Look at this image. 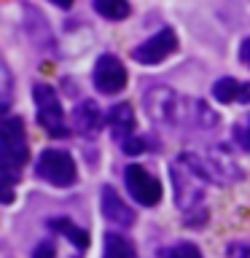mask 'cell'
<instances>
[{
    "instance_id": "1",
    "label": "cell",
    "mask_w": 250,
    "mask_h": 258,
    "mask_svg": "<svg viewBox=\"0 0 250 258\" xmlns=\"http://www.w3.org/2000/svg\"><path fill=\"white\" fill-rule=\"evenodd\" d=\"M145 110L159 124H194L199 129H210L218 124V113H213L199 100H183L167 86H153L145 92Z\"/></svg>"
},
{
    "instance_id": "2",
    "label": "cell",
    "mask_w": 250,
    "mask_h": 258,
    "mask_svg": "<svg viewBox=\"0 0 250 258\" xmlns=\"http://www.w3.org/2000/svg\"><path fill=\"white\" fill-rule=\"evenodd\" d=\"M30 159L24 121L19 116H6L0 124V175H3V202H11L14 185L19 180L22 167Z\"/></svg>"
},
{
    "instance_id": "3",
    "label": "cell",
    "mask_w": 250,
    "mask_h": 258,
    "mask_svg": "<svg viewBox=\"0 0 250 258\" xmlns=\"http://www.w3.org/2000/svg\"><path fill=\"white\" fill-rule=\"evenodd\" d=\"M169 177H172L177 207L185 210V215H199L202 221H207V210L202 207V199H205V185L210 180L199 172V167L189 159V153H183L172 161Z\"/></svg>"
},
{
    "instance_id": "4",
    "label": "cell",
    "mask_w": 250,
    "mask_h": 258,
    "mask_svg": "<svg viewBox=\"0 0 250 258\" xmlns=\"http://www.w3.org/2000/svg\"><path fill=\"white\" fill-rule=\"evenodd\" d=\"M32 100H35V113H38V124L46 129L51 137H65L70 132L65 124V110L59 102V94L54 92V86L48 84H35L32 86Z\"/></svg>"
},
{
    "instance_id": "5",
    "label": "cell",
    "mask_w": 250,
    "mask_h": 258,
    "mask_svg": "<svg viewBox=\"0 0 250 258\" xmlns=\"http://www.w3.org/2000/svg\"><path fill=\"white\" fill-rule=\"evenodd\" d=\"M35 175L40 180L56 185V188H68L78 180V169H76V161L68 151H59V148H46L40 153L38 164H35Z\"/></svg>"
},
{
    "instance_id": "6",
    "label": "cell",
    "mask_w": 250,
    "mask_h": 258,
    "mask_svg": "<svg viewBox=\"0 0 250 258\" xmlns=\"http://www.w3.org/2000/svg\"><path fill=\"white\" fill-rule=\"evenodd\" d=\"M124 183H127V191L137 205L143 207H156L161 202V183L159 177H153L145 167L140 164H129L124 169Z\"/></svg>"
},
{
    "instance_id": "7",
    "label": "cell",
    "mask_w": 250,
    "mask_h": 258,
    "mask_svg": "<svg viewBox=\"0 0 250 258\" xmlns=\"http://www.w3.org/2000/svg\"><path fill=\"white\" fill-rule=\"evenodd\" d=\"M175 51H177V35L169 27H164L156 35H151L148 40H143L137 48H132V59L145 64V68H153V64H161Z\"/></svg>"
},
{
    "instance_id": "8",
    "label": "cell",
    "mask_w": 250,
    "mask_h": 258,
    "mask_svg": "<svg viewBox=\"0 0 250 258\" xmlns=\"http://www.w3.org/2000/svg\"><path fill=\"white\" fill-rule=\"evenodd\" d=\"M189 159L199 167V172L205 175L210 183L213 180L229 183L234 177H239V167L229 159V153L223 148H213L210 153H205V156H202V153H189Z\"/></svg>"
},
{
    "instance_id": "9",
    "label": "cell",
    "mask_w": 250,
    "mask_h": 258,
    "mask_svg": "<svg viewBox=\"0 0 250 258\" xmlns=\"http://www.w3.org/2000/svg\"><path fill=\"white\" fill-rule=\"evenodd\" d=\"M127 78H129L127 68H124V62H121L116 54H102L100 59H97V64H94V73H92L94 86L100 89L102 94H108V97L124 92Z\"/></svg>"
},
{
    "instance_id": "10",
    "label": "cell",
    "mask_w": 250,
    "mask_h": 258,
    "mask_svg": "<svg viewBox=\"0 0 250 258\" xmlns=\"http://www.w3.org/2000/svg\"><path fill=\"white\" fill-rule=\"evenodd\" d=\"M105 124H108L110 135L116 137L118 143H127L129 137H135V129H137V118H135V110L129 102H118L113 105L105 116Z\"/></svg>"
},
{
    "instance_id": "11",
    "label": "cell",
    "mask_w": 250,
    "mask_h": 258,
    "mask_svg": "<svg viewBox=\"0 0 250 258\" xmlns=\"http://www.w3.org/2000/svg\"><path fill=\"white\" fill-rule=\"evenodd\" d=\"M102 124H105V116L94 100H84L76 105V110H73V126L78 129V135L94 137V135H100Z\"/></svg>"
},
{
    "instance_id": "12",
    "label": "cell",
    "mask_w": 250,
    "mask_h": 258,
    "mask_svg": "<svg viewBox=\"0 0 250 258\" xmlns=\"http://www.w3.org/2000/svg\"><path fill=\"white\" fill-rule=\"evenodd\" d=\"M100 207H102V215L108 218L113 226H132L135 223L132 207H129L110 185H105V188L100 191Z\"/></svg>"
},
{
    "instance_id": "13",
    "label": "cell",
    "mask_w": 250,
    "mask_h": 258,
    "mask_svg": "<svg viewBox=\"0 0 250 258\" xmlns=\"http://www.w3.org/2000/svg\"><path fill=\"white\" fill-rule=\"evenodd\" d=\"M213 97L218 102L229 105V102H242L247 105L250 102V84L245 81H237V78H218L213 84Z\"/></svg>"
},
{
    "instance_id": "14",
    "label": "cell",
    "mask_w": 250,
    "mask_h": 258,
    "mask_svg": "<svg viewBox=\"0 0 250 258\" xmlns=\"http://www.w3.org/2000/svg\"><path fill=\"white\" fill-rule=\"evenodd\" d=\"M46 229L54 231V234H59V237H65L73 247H76V253H81V250L89 247V234H86V229L76 226L70 218H51V221L46 223Z\"/></svg>"
},
{
    "instance_id": "15",
    "label": "cell",
    "mask_w": 250,
    "mask_h": 258,
    "mask_svg": "<svg viewBox=\"0 0 250 258\" xmlns=\"http://www.w3.org/2000/svg\"><path fill=\"white\" fill-rule=\"evenodd\" d=\"M105 258H137V247L129 242L124 234L118 231H108L105 234Z\"/></svg>"
},
{
    "instance_id": "16",
    "label": "cell",
    "mask_w": 250,
    "mask_h": 258,
    "mask_svg": "<svg viewBox=\"0 0 250 258\" xmlns=\"http://www.w3.org/2000/svg\"><path fill=\"white\" fill-rule=\"evenodd\" d=\"M92 6H94V11L108 22H121L132 14V8H129L127 0H92Z\"/></svg>"
},
{
    "instance_id": "17",
    "label": "cell",
    "mask_w": 250,
    "mask_h": 258,
    "mask_svg": "<svg viewBox=\"0 0 250 258\" xmlns=\"http://www.w3.org/2000/svg\"><path fill=\"white\" fill-rule=\"evenodd\" d=\"M161 258H202V250L194 242H177V245L161 250Z\"/></svg>"
},
{
    "instance_id": "18",
    "label": "cell",
    "mask_w": 250,
    "mask_h": 258,
    "mask_svg": "<svg viewBox=\"0 0 250 258\" xmlns=\"http://www.w3.org/2000/svg\"><path fill=\"white\" fill-rule=\"evenodd\" d=\"M234 140H237V145H239L242 151L250 153V113L242 121L234 124Z\"/></svg>"
},
{
    "instance_id": "19",
    "label": "cell",
    "mask_w": 250,
    "mask_h": 258,
    "mask_svg": "<svg viewBox=\"0 0 250 258\" xmlns=\"http://www.w3.org/2000/svg\"><path fill=\"white\" fill-rule=\"evenodd\" d=\"M0 76H3V113H8V105H11V92H14V81H11V70H8V64H0Z\"/></svg>"
},
{
    "instance_id": "20",
    "label": "cell",
    "mask_w": 250,
    "mask_h": 258,
    "mask_svg": "<svg viewBox=\"0 0 250 258\" xmlns=\"http://www.w3.org/2000/svg\"><path fill=\"white\" fill-rule=\"evenodd\" d=\"M32 258H56V245L51 239L38 242V247L32 250Z\"/></svg>"
},
{
    "instance_id": "21",
    "label": "cell",
    "mask_w": 250,
    "mask_h": 258,
    "mask_svg": "<svg viewBox=\"0 0 250 258\" xmlns=\"http://www.w3.org/2000/svg\"><path fill=\"white\" fill-rule=\"evenodd\" d=\"M121 145H124V153H129V156H137V153H143L145 151V140H143V137H129V140L127 143H121Z\"/></svg>"
},
{
    "instance_id": "22",
    "label": "cell",
    "mask_w": 250,
    "mask_h": 258,
    "mask_svg": "<svg viewBox=\"0 0 250 258\" xmlns=\"http://www.w3.org/2000/svg\"><path fill=\"white\" fill-rule=\"evenodd\" d=\"M229 258H250V247L245 242H237V245H229Z\"/></svg>"
},
{
    "instance_id": "23",
    "label": "cell",
    "mask_w": 250,
    "mask_h": 258,
    "mask_svg": "<svg viewBox=\"0 0 250 258\" xmlns=\"http://www.w3.org/2000/svg\"><path fill=\"white\" fill-rule=\"evenodd\" d=\"M239 62L245 64V68H250V38H245L239 43Z\"/></svg>"
},
{
    "instance_id": "24",
    "label": "cell",
    "mask_w": 250,
    "mask_h": 258,
    "mask_svg": "<svg viewBox=\"0 0 250 258\" xmlns=\"http://www.w3.org/2000/svg\"><path fill=\"white\" fill-rule=\"evenodd\" d=\"M48 3H54L56 8H70L73 3H76V0H48Z\"/></svg>"
}]
</instances>
